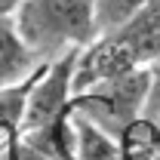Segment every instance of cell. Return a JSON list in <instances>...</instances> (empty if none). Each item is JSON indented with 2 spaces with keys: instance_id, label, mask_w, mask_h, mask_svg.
Segmentation results:
<instances>
[{
  "instance_id": "5",
  "label": "cell",
  "mask_w": 160,
  "mask_h": 160,
  "mask_svg": "<svg viewBox=\"0 0 160 160\" xmlns=\"http://www.w3.org/2000/svg\"><path fill=\"white\" fill-rule=\"evenodd\" d=\"M40 68L34 52L22 40L12 16H0V86H12L28 80Z\"/></svg>"
},
{
  "instance_id": "4",
  "label": "cell",
  "mask_w": 160,
  "mask_h": 160,
  "mask_svg": "<svg viewBox=\"0 0 160 160\" xmlns=\"http://www.w3.org/2000/svg\"><path fill=\"white\" fill-rule=\"evenodd\" d=\"M123 43V49L132 56L139 68H148L160 56V0L142 6L129 22H123L117 31H108Z\"/></svg>"
},
{
  "instance_id": "6",
  "label": "cell",
  "mask_w": 160,
  "mask_h": 160,
  "mask_svg": "<svg viewBox=\"0 0 160 160\" xmlns=\"http://www.w3.org/2000/svg\"><path fill=\"white\" fill-rule=\"evenodd\" d=\"M120 160H160V117L142 114L117 139Z\"/></svg>"
},
{
  "instance_id": "2",
  "label": "cell",
  "mask_w": 160,
  "mask_h": 160,
  "mask_svg": "<svg viewBox=\"0 0 160 160\" xmlns=\"http://www.w3.org/2000/svg\"><path fill=\"white\" fill-rule=\"evenodd\" d=\"M148 96H151V74L148 68H139V71H129L123 77L105 80L77 92L71 99V108L86 120H92L108 136L120 139V132L136 117L145 114Z\"/></svg>"
},
{
  "instance_id": "1",
  "label": "cell",
  "mask_w": 160,
  "mask_h": 160,
  "mask_svg": "<svg viewBox=\"0 0 160 160\" xmlns=\"http://www.w3.org/2000/svg\"><path fill=\"white\" fill-rule=\"evenodd\" d=\"M12 22L40 65L80 52L99 37L92 0H22Z\"/></svg>"
},
{
  "instance_id": "3",
  "label": "cell",
  "mask_w": 160,
  "mask_h": 160,
  "mask_svg": "<svg viewBox=\"0 0 160 160\" xmlns=\"http://www.w3.org/2000/svg\"><path fill=\"white\" fill-rule=\"evenodd\" d=\"M74 59H77V52H68V56H62V59L40 68L37 80H34V86L28 92L22 136L49 129L71 111V99H74Z\"/></svg>"
},
{
  "instance_id": "7",
  "label": "cell",
  "mask_w": 160,
  "mask_h": 160,
  "mask_svg": "<svg viewBox=\"0 0 160 160\" xmlns=\"http://www.w3.org/2000/svg\"><path fill=\"white\" fill-rule=\"evenodd\" d=\"M148 3H151V0H92L99 34L117 31L123 22H129V19L142 9V6H148Z\"/></svg>"
},
{
  "instance_id": "9",
  "label": "cell",
  "mask_w": 160,
  "mask_h": 160,
  "mask_svg": "<svg viewBox=\"0 0 160 160\" xmlns=\"http://www.w3.org/2000/svg\"><path fill=\"white\" fill-rule=\"evenodd\" d=\"M22 0H0V16H12L16 9H19Z\"/></svg>"
},
{
  "instance_id": "8",
  "label": "cell",
  "mask_w": 160,
  "mask_h": 160,
  "mask_svg": "<svg viewBox=\"0 0 160 160\" xmlns=\"http://www.w3.org/2000/svg\"><path fill=\"white\" fill-rule=\"evenodd\" d=\"M148 74H151V96L148 99H160V56L148 65Z\"/></svg>"
}]
</instances>
